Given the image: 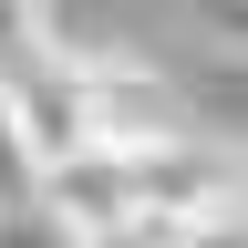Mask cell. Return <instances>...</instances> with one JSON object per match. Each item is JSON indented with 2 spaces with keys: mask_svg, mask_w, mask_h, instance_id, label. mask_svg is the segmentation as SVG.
<instances>
[{
  "mask_svg": "<svg viewBox=\"0 0 248 248\" xmlns=\"http://www.w3.org/2000/svg\"><path fill=\"white\" fill-rule=\"evenodd\" d=\"M73 73V104H83V135L93 155H135V145H166L176 135V93L155 62H114V52H62Z\"/></svg>",
  "mask_w": 248,
  "mask_h": 248,
  "instance_id": "1",
  "label": "cell"
},
{
  "mask_svg": "<svg viewBox=\"0 0 248 248\" xmlns=\"http://www.w3.org/2000/svg\"><path fill=\"white\" fill-rule=\"evenodd\" d=\"M42 207V166H31V145H21V124H11V93H0V228L11 217Z\"/></svg>",
  "mask_w": 248,
  "mask_h": 248,
  "instance_id": "2",
  "label": "cell"
},
{
  "mask_svg": "<svg viewBox=\"0 0 248 248\" xmlns=\"http://www.w3.org/2000/svg\"><path fill=\"white\" fill-rule=\"evenodd\" d=\"M197 11H207L217 42H238V52H248V0H197Z\"/></svg>",
  "mask_w": 248,
  "mask_h": 248,
  "instance_id": "3",
  "label": "cell"
}]
</instances>
